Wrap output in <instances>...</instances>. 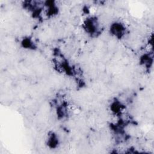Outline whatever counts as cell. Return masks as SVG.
Segmentation results:
<instances>
[{"label":"cell","instance_id":"1","mask_svg":"<svg viewBox=\"0 0 154 154\" xmlns=\"http://www.w3.org/2000/svg\"><path fill=\"white\" fill-rule=\"evenodd\" d=\"M84 28L86 31L90 34H94L97 32L98 23L96 19L90 18L87 19L84 23Z\"/></svg>","mask_w":154,"mask_h":154},{"label":"cell","instance_id":"3","mask_svg":"<svg viewBox=\"0 0 154 154\" xmlns=\"http://www.w3.org/2000/svg\"><path fill=\"white\" fill-rule=\"evenodd\" d=\"M58 143V138L55 135L52 134V135H51L49 137V140H48V142L49 146H50L52 148H54L57 146Z\"/></svg>","mask_w":154,"mask_h":154},{"label":"cell","instance_id":"2","mask_svg":"<svg viewBox=\"0 0 154 154\" xmlns=\"http://www.w3.org/2000/svg\"><path fill=\"white\" fill-rule=\"evenodd\" d=\"M110 30L113 35L117 37L120 38L124 34L125 28L122 24L120 23H115L111 25Z\"/></svg>","mask_w":154,"mask_h":154}]
</instances>
